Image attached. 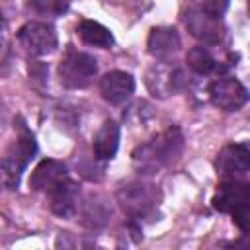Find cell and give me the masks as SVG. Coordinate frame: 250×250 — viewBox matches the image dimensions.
I'll use <instances>...</instances> for the list:
<instances>
[{
    "label": "cell",
    "instance_id": "8fae6325",
    "mask_svg": "<svg viewBox=\"0 0 250 250\" xmlns=\"http://www.w3.org/2000/svg\"><path fill=\"white\" fill-rule=\"evenodd\" d=\"M180 35L172 27H152L146 39V49L156 61H170L180 51Z\"/></svg>",
    "mask_w": 250,
    "mask_h": 250
},
{
    "label": "cell",
    "instance_id": "ba28073f",
    "mask_svg": "<svg viewBox=\"0 0 250 250\" xmlns=\"http://www.w3.org/2000/svg\"><path fill=\"white\" fill-rule=\"evenodd\" d=\"M184 23L188 27V31L203 41L205 45H213V43H219L225 29H223V23L219 18H213L209 16L199 4H189L184 12Z\"/></svg>",
    "mask_w": 250,
    "mask_h": 250
},
{
    "label": "cell",
    "instance_id": "5b68a950",
    "mask_svg": "<svg viewBox=\"0 0 250 250\" xmlns=\"http://www.w3.org/2000/svg\"><path fill=\"white\" fill-rule=\"evenodd\" d=\"M145 84H146V88L150 90L152 96L168 98V96L178 94L184 88L186 76H184L182 68L172 64L170 61H158L146 70Z\"/></svg>",
    "mask_w": 250,
    "mask_h": 250
},
{
    "label": "cell",
    "instance_id": "ffe728a7",
    "mask_svg": "<svg viewBox=\"0 0 250 250\" xmlns=\"http://www.w3.org/2000/svg\"><path fill=\"white\" fill-rule=\"evenodd\" d=\"M248 14H250V0H248Z\"/></svg>",
    "mask_w": 250,
    "mask_h": 250
},
{
    "label": "cell",
    "instance_id": "52a82bcc",
    "mask_svg": "<svg viewBox=\"0 0 250 250\" xmlns=\"http://www.w3.org/2000/svg\"><path fill=\"white\" fill-rule=\"evenodd\" d=\"M209 100L215 107L223 111H238L246 102L250 100L248 90L242 82H238L232 76L217 78L209 84Z\"/></svg>",
    "mask_w": 250,
    "mask_h": 250
},
{
    "label": "cell",
    "instance_id": "7a4b0ae2",
    "mask_svg": "<svg viewBox=\"0 0 250 250\" xmlns=\"http://www.w3.org/2000/svg\"><path fill=\"white\" fill-rule=\"evenodd\" d=\"M117 201L121 203L123 211L129 217L145 219V217L154 213V209L158 207L160 195H158V189L152 184L143 182V180H133V182H127V184L119 186Z\"/></svg>",
    "mask_w": 250,
    "mask_h": 250
},
{
    "label": "cell",
    "instance_id": "2e32d148",
    "mask_svg": "<svg viewBox=\"0 0 250 250\" xmlns=\"http://www.w3.org/2000/svg\"><path fill=\"white\" fill-rule=\"evenodd\" d=\"M186 61H188V66H189L193 72H197V74H209V72L217 66L213 55H211L209 49L203 47V45L191 47V49L188 51V55H186Z\"/></svg>",
    "mask_w": 250,
    "mask_h": 250
},
{
    "label": "cell",
    "instance_id": "9a60e30c",
    "mask_svg": "<svg viewBox=\"0 0 250 250\" xmlns=\"http://www.w3.org/2000/svg\"><path fill=\"white\" fill-rule=\"evenodd\" d=\"M80 39L88 45H94V47H102V49H109L113 45V35L111 31L102 25L100 21H94V20H82L76 27Z\"/></svg>",
    "mask_w": 250,
    "mask_h": 250
},
{
    "label": "cell",
    "instance_id": "7c38bea8",
    "mask_svg": "<svg viewBox=\"0 0 250 250\" xmlns=\"http://www.w3.org/2000/svg\"><path fill=\"white\" fill-rule=\"evenodd\" d=\"M66 178H68V172H66V166L62 162H59V160H43L31 172L29 186L33 189H37V191L49 193L55 186H59Z\"/></svg>",
    "mask_w": 250,
    "mask_h": 250
},
{
    "label": "cell",
    "instance_id": "e0dca14e",
    "mask_svg": "<svg viewBox=\"0 0 250 250\" xmlns=\"http://www.w3.org/2000/svg\"><path fill=\"white\" fill-rule=\"evenodd\" d=\"M70 0H29V6L45 16H61L68 10Z\"/></svg>",
    "mask_w": 250,
    "mask_h": 250
},
{
    "label": "cell",
    "instance_id": "ac0fdd59",
    "mask_svg": "<svg viewBox=\"0 0 250 250\" xmlns=\"http://www.w3.org/2000/svg\"><path fill=\"white\" fill-rule=\"evenodd\" d=\"M230 215H232V221L238 225V229L242 232L250 234V199L244 201V203H240L238 207H234L230 211Z\"/></svg>",
    "mask_w": 250,
    "mask_h": 250
},
{
    "label": "cell",
    "instance_id": "8992f818",
    "mask_svg": "<svg viewBox=\"0 0 250 250\" xmlns=\"http://www.w3.org/2000/svg\"><path fill=\"white\" fill-rule=\"evenodd\" d=\"M217 172L223 182L250 184V143L225 146L217 158Z\"/></svg>",
    "mask_w": 250,
    "mask_h": 250
},
{
    "label": "cell",
    "instance_id": "5bb4252c",
    "mask_svg": "<svg viewBox=\"0 0 250 250\" xmlns=\"http://www.w3.org/2000/svg\"><path fill=\"white\" fill-rule=\"evenodd\" d=\"M47 195L53 213H57L59 217L68 219L76 213V184L70 180V176L62 180L59 186H55Z\"/></svg>",
    "mask_w": 250,
    "mask_h": 250
},
{
    "label": "cell",
    "instance_id": "9c48e42d",
    "mask_svg": "<svg viewBox=\"0 0 250 250\" xmlns=\"http://www.w3.org/2000/svg\"><path fill=\"white\" fill-rule=\"evenodd\" d=\"M18 41L29 55H49L57 47V31L47 21H27L20 27Z\"/></svg>",
    "mask_w": 250,
    "mask_h": 250
},
{
    "label": "cell",
    "instance_id": "4fadbf2b",
    "mask_svg": "<svg viewBox=\"0 0 250 250\" xmlns=\"http://www.w3.org/2000/svg\"><path fill=\"white\" fill-rule=\"evenodd\" d=\"M119 146V125L111 119H105L98 129L92 141V150L98 160H111Z\"/></svg>",
    "mask_w": 250,
    "mask_h": 250
},
{
    "label": "cell",
    "instance_id": "3957f363",
    "mask_svg": "<svg viewBox=\"0 0 250 250\" xmlns=\"http://www.w3.org/2000/svg\"><path fill=\"white\" fill-rule=\"evenodd\" d=\"M37 150L35 139L29 131H21V135L12 143V146L6 150L2 158V170H4V184L6 188L14 189L20 184L21 172L27 168L29 160L33 158Z\"/></svg>",
    "mask_w": 250,
    "mask_h": 250
},
{
    "label": "cell",
    "instance_id": "277c9868",
    "mask_svg": "<svg viewBox=\"0 0 250 250\" xmlns=\"http://www.w3.org/2000/svg\"><path fill=\"white\" fill-rule=\"evenodd\" d=\"M98 72V62L92 55L68 49L59 64L61 82L66 88H86Z\"/></svg>",
    "mask_w": 250,
    "mask_h": 250
},
{
    "label": "cell",
    "instance_id": "30bf717a",
    "mask_svg": "<svg viewBox=\"0 0 250 250\" xmlns=\"http://www.w3.org/2000/svg\"><path fill=\"white\" fill-rule=\"evenodd\" d=\"M100 92L104 100L111 105H121L125 104L133 92H135V80L129 72L123 70H111L102 76L100 80Z\"/></svg>",
    "mask_w": 250,
    "mask_h": 250
},
{
    "label": "cell",
    "instance_id": "d6986e66",
    "mask_svg": "<svg viewBox=\"0 0 250 250\" xmlns=\"http://www.w3.org/2000/svg\"><path fill=\"white\" fill-rule=\"evenodd\" d=\"M199 6L209 14V16H213V18H223V14L227 12V8H229V0H201L199 2Z\"/></svg>",
    "mask_w": 250,
    "mask_h": 250
},
{
    "label": "cell",
    "instance_id": "6da1fadb",
    "mask_svg": "<svg viewBox=\"0 0 250 250\" xmlns=\"http://www.w3.org/2000/svg\"><path fill=\"white\" fill-rule=\"evenodd\" d=\"M184 150V135L178 127L166 129L162 135L139 145L133 150V164L141 174H154L174 164Z\"/></svg>",
    "mask_w": 250,
    "mask_h": 250
}]
</instances>
